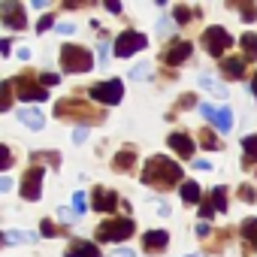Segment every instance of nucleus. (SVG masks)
I'll use <instances>...</instances> for the list:
<instances>
[{"label": "nucleus", "mask_w": 257, "mask_h": 257, "mask_svg": "<svg viewBox=\"0 0 257 257\" xmlns=\"http://www.w3.org/2000/svg\"><path fill=\"white\" fill-rule=\"evenodd\" d=\"M91 206L97 212H115L118 209V194L109 191V188H94L91 191Z\"/></svg>", "instance_id": "f8f14e48"}, {"label": "nucleus", "mask_w": 257, "mask_h": 257, "mask_svg": "<svg viewBox=\"0 0 257 257\" xmlns=\"http://www.w3.org/2000/svg\"><path fill=\"white\" fill-rule=\"evenodd\" d=\"M13 167V152H10V146H4V170H10Z\"/></svg>", "instance_id": "37998d69"}, {"label": "nucleus", "mask_w": 257, "mask_h": 257, "mask_svg": "<svg viewBox=\"0 0 257 257\" xmlns=\"http://www.w3.org/2000/svg\"><path fill=\"white\" fill-rule=\"evenodd\" d=\"M182 182V167L176 161H170L167 155H155L146 161L143 170V185H152L158 191H170V185Z\"/></svg>", "instance_id": "f257e3e1"}, {"label": "nucleus", "mask_w": 257, "mask_h": 257, "mask_svg": "<svg viewBox=\"0 0 257 257\" xmlns=\"http://www.w3.org/2000/svg\"><path fill=\"white\" fill-rule=\"evenodd\" d=\"M58 31H61V34H73V31H76V25H58Z\"/></svg>", "instance_id": "09e8293b"}, {"label": "nucleus", "mask_w": 257, "mask_h": 257, "mask_svg": "<svg viewBox=\"0 0 257 257\" xmlns=\"http://www.w3.org/2000/svg\"><path fill=\"white\" fill-rule=\"evenodd\" d=\"M197 140H200V146H203V149H209V152H218V149H221V146H218V137L209 131V127H203V131L197 134Z\"/></svg>", "instance_id": "a878e982"}, {"label": "nucleus", "mask_w": 257, "mask_h": 257, "mask_svg": "<svg viewBox=\"0 0 257 257\" xmlns=\"http://www.w3.org/2000/svg\"><path fill=\"white\" fill-rule=\"evenodd\" d=\"M0 19H4V25L10 31H22L28 25V13L19 0H4V4H0Z\"/></svg>", "instance_id": "6e6552de"}, {"label": "nucleus", "mask_w": 257, "mask_h": 257, "mask_svg": "<svg viewBox=\"0 0 257 257\" xmlns=\"http://www.w3.org/2000/svg\"><path fill=\"white\" fill-rule=\"evenodd\" d=\"M143 49H149V37L146 34H140V31H124V34H118L112 52H115V58H131V55H137Z\"/></svg>", "instance_id": "39448f33"}, {"label": "nucleus", "mask_w": 257, "mask_h": 257, "mask_svg": "<svg viewBox=\"0 0 257 257\" xmlns=\"http://www.w3.org/2000/svg\"><path fill=\"white\" fill-rule=\"evenodd\" d=\"M242 239H245V248H257V218L242 221Z\"/></svg>", "instance_id": "412c9836"}, {"label": "nucleus", "mask_w": 257, "mask_h": 257, "mask_svg": "<svg viewBox=\"0 0 257 257\" xmlns=\"http://www.w3.org/2000/svg\"><path fill=\"white\" fill-rule=\"evenodd\" d=\"M134 221L131 218H109V221H103L100 227H97V239L100 242H121V239H127V236H134Z\"/></svg>", "instance_id": "20e7f679"}, {"label": "nucleus", "mask_w": 257, "mask_h": 257, "mask_svg": "<svg viewBox=\"0 0 257 257\" xmlns=\"http://www.w3.org/2000/svg\"><path fill=\"white\" fill-rule=\"evenodd\" d=\"M19 121H22L25 127H31V131H43V124H46L43 112H37V109H22V112H19Z\"/></svg>", "instance_id": "6ab92c4d"}, {"label": "nucleus", "mask_w": 257, "mask_h": 257, "mask_svg": "<svg viewBox=\"0 0 257 257\" xmlns=\"http://www.w3.org/2000/svg\"><path fill=\"white\" fill-rule=\"evenodd\" d=\"M167 245H170V233H167V230H149V233L143 236L146 254H161V251H167Z\"/></svg>", "instance_id": "ddd939ff"}, {"label": "nucleus", "mask_w": 257, "mask_h": 257, "mask_svg": "<svg viewBox=\"0 0 257 257\" xmlns=\"http://www.w3.org/2000/svg\"><path fill=\"white\" fill-rule=\"evenodd\" d=\"M200 112H203V115H206V118H209V121L215 124V118H218V112H215V109H212L209 103H203V106H200Z\"/></svg>", "instance_id": "ea45409f"}, {"label": "nucleus", "mask_w": 257, "mask_h": 257, "mask_svg": "<svg viewBox=\"0 0 257 257\" xmlns=\"http://www.w3.org/2000/svg\"><path fill=\"white\" fill-rule=\"evenodd\" d=\"M121 97H124V82L121 79H109V82H100V85L91 88V100L103 103V106H115V103H121Z\"/></svg>", "instance_id": "0eeeda50"}, {"label": "nucleus", "mask_w": 257, "mask_h": 257, "mask_svg": "<svg viewBox=\"0 0 257 257\" xmlns=\"http://www.w3.org/2000/svg\"><path fill=\"white\" fill-rule=\"evenodd\" d=\"M43 179H46V170L43 167H31L25 173V179H22V197L31 200V203H37L40 194H43Z\"/></svg>", "instance_id": "1a4fd4ad"}, {"label": "nucleus", "mask_w": 257, "mask_h": 257, "mask_svg": "<svg viewBox=\"0 0 257 257\" xmlns=\"http://www.w3.org/2000/svg\"><path fill=\"white\" fill-rule=\"evenodd\" d=\"M251 91H254V97H257V73H254V79H251Z\"/></svg>", "instance_id": "603ef678"}, {"label": "nucleus", "mask_w": 257, "mask_h": 257, "mask_svg": "<svg viewBox=\"0 0 257 257\" xmlns=\"http://www.w3.org/2000/svg\"><path fill=\"white\" fill-rule=\"evenodd\" d=\"M242 164L245 167L257 164V134H251V137L242 140Z\"/></svg>", "instance_id": "aec40b11"}, {"label": "nucleus", "mask_w": 257, "mask_h": 257, "mask_svg": "<svg viewBox=\"0 0 257 257\" xmlns=\"http://www.w3.org/2000/svg\"><path fill=\"white\" fill-rule=\"evenodd\" d=\"M10 52H13V43L4 37V40H0V55H10Z\"/></svg>", "instance_id": "49530a36"}, {"label": "nucleus", "mask_w": 257, "mask_h": 257, "mask_svg": "<svg viewBox=\"0 0 257 257\" xmlns=\"http://www.w3.org/2000/svg\"><path fill=\"white\" fill-rule=\"evenodd\" d=\"M215 127H218L221 134H230V131H233V112H230L227 106L218 112V118H215Z\"/></svg>", "instance_id": "393cba45"}, {"label": "nucleus", "mask_w": 257, "mask_h": 257, "mask_svg": "<svg viewBox=\"0 0 257 257\" xmlns=\"http://www.w3.org/2000/svg\"><path fill=\"white\" fill-rule=\"evenodd\" d=\"M197 236H209V224H200L197 227Z\"/></svg>", "instance_id": "3c124183"}, {"label": "nucleus", "mask_w": 257, "mask_h": 257, "mask_svg": "<svg viewBox=\"0 0 257 257\" xmlns=\"http://www.w3.org/2000/svg\"><path fill=\"white\" fill-rule=\"evenodd\" d=\"M182 200L191 206V203H200V185L197 182H185L182 185Z\"/></svg>", "instance_id": "bb28decb"}, {"label": "nucleus", "mask_w": 257, "mask_h": 257, "mask_svg": "<svg viewBox=\"0 0 257 257\" xmlns=\"http://www.w3.org/2000/svg\"><path fill=\"white\" fill-rule=\"evenodd\" d=\"M173 16H176V22H179V25H188L197 13H194L191 7H176V10H173Z\"/></svg>", "instance_id": "c85d7f7f"}, {"label": "nucleus", "mask_w": 257, "mask_h": 257, "mask_svg": "<svg viewBox=\"0 0 257 257\" xmlns=\"http://www.w3.org/2000/svg\"><path fill=\"white\" fill-rule=\"evenodd\" d=\"M230 46H233V37H230L224 28L215 25V28H206V31H203V49H206L212 58H221Z\"/></svg>", "instance_id": "423d86ee"}, {"label": "nucleus", "mask_w": 257, "mask_h": 257, "mask_svg": "<svg viewBox=\"0 0 257 257\" xmlns=\"http://www.w3.org/2000/svg\"><path fill=\"white\" fill-rule=\"evenodd\" d=\"M61 67L64 73H88L94 67V55L82 46H61Z\"/></svg>", "instance_id": "7ed1b4c3"}, {"label": "nucleus", "mask_w": 257, "mask_h": 257, "mask_svg": "<svg viewBox=\"0 0 257 257\" xmlns=\"http://www.w3.org/2000/svg\"><path fill=\"white\" fill-rule=\"evenodd\" d=\"M58 218H61V221H64V224H73V221H76V218H79V215H76V212H73V209H58Z\"/></svg>", "instance_id": "c9c22d12"}, {"label": "nucleus", "mask_w": 257, "mask_h": 257, "mask_svg": "<svg viewBox=\"0 0 257 257\" xmlns=\"http://www.w3.org/2000/svg\"><path fill=\"white\" fill-rule=\"evenodd\" d=\"M40 233H43V236H55V233H58V227H55L49 218H43V224H40Z\"/></svg>", "instance_id": "e433bc0d"}, {"label": "nucleus", "mask_w": 257, "mask_h": 257, "mask_svg": "<svg viewBox=\"0 0 257 257\" xmlns=\"http://www.w3.org/2000/svg\"><path fill=\"white\" fill-rule=\"evenodd\" d=\"M88 140V127H76L73 131V143H85Z\"/></svg>", "instance_id": "58836bf2"}, {"label": "nucleus", "mask_w": 257, "mask_h": 257, "mask_svg": "<svg viewBox=\"0 0 257 257\" xmlns=\"http://www.w3.org/2000/svg\"><path fill=\"white\" fill-rule=\"evenodd\" d=\"M13 88L19 91V97H22V100H31V103H34V100H46V97H49V94H46V88H43V85H37L31 73L16 76V79H13Z\"/></svg>", "instance_id": "9d476101"}, {"label": "nucleus", "mask_w": 257, "mask_h": 257, "mask_svg": "<svg viewBox=\"0 0 257 257\" xmlns=\"http://www.w3.org/2000/svg\"><path fill=\"white\" fill-rule=\"evenodd\" d=\"M167 146H170L179 158H185V161H188V158H194V149H197V146H194V140H191L188 134H170Z\"/></svg>", "instance_id": "4468645a"}, {"label": "nucleus", "mask_w": 257, "mask_h": 257, "mask_svg": "<svg viewBox=\"0 0 257 257\" xmlns=\"http://www.w3.org/2000/svg\"><path fill=\"white\" fill-rule=\"evenodd\" d=\"M0 97H4L0 100V112H10V106H13V79L0 85Z\"/></svg>", "instance_id": "cd10ccee"}, {"label": "nucleus", "mask_w": 257, "mask_h": 257, "mask_svg": "<svg viewBox=\"0 0 257 257\" xmlns=\"http://www.w3.org/2000/svg\"><path fill=\"white\" fill-rule=\"evenodd\" d=\"M239 13H242V19H245V22H254V19H257V7H251V4H242V7H239Z\"/></svg>", "instance_id": "f704fd0d"}, {"label": "nucleus", "mask_w": 257, "mask_h": 257, "mask_svg": "<svg viewBox=\"0 0 257 257\" xmlns=\"http://www.w3.org/2000/svg\"><path fill=\"white\" fill-rule=\"evenodd\" d=\"M67 257H100V248L94 242H85V239H73L64 251Z\"/></svg>", "instance_id": "2eb2a0df"}, {"label": "nucleus", "mask_w": 257, "mask_h": 257, "mask_svg": "<svg viewBox=\"0 0 257 257\" xmlns=\"http://www.w3.org/2000/svg\"><path fill=\"white\" fill-rule=\"evenodd\" d=\"M221 73H224L227 79H242V76H245V58H242V55L224 58V61H221Z\"/></svg>", "instance_id": "f3484780"}, {"label": "nucleus", "mask_w": 257, "mask_h": 257, "mask_svg": "<svg viewBox=\"0 0 257 257\" xmlns=\"http://www.w3.org/2000/svg\"><path fill=\"white\" fill-rule=\"evenodd\" d=\"M149 76H152V67H149L146 61H140V64L134 67V73H131V79H134V82H143V79H149Z\"/></svg>", "instance_id": "c756f323"}, {"label": "nucleus", "mask_w": 257, "mask_h": 257, "mask_svg": "<svg viewBox=\"0 0 257 257\" xmlns=\"http://www.w3.org/2000/svg\"><path fill=\"white\" fill-rule=\"evenodd\" d=\"M10 188H13V179L4 176V179H0V191H10Z\"/></svg>", "instance_id": "de8ad7c7"}, {"label": "nucleus", "mask_w": 257, "mask_h": 257, "mask_svg": "<svg viewBox=\"0 0 257 257\" xmlns=\"http://www.w3.org/2000/svg\"><path fill=\"white\" fill-rule=\"evenodd\" d=\"M7 245H22V242H37V233H22V230H4Z\"/></svg>", "instance_id": "5701e85b"}, {"label": "nucleus", "mask_w": 257, "mask_h": 257, "mask_svg": "<svg viewBox=\"0 0 257 257\" xmlns=\"http://www.w3.org/2000/svg\"><path fill=\"white\" fill-rule=\"evenodd\" d=\"M185 257H203V254H185Z\"/></svg>", "instance_id": "864d4df0"}, {"label": "nucleus", "mask_w": 257, "mask_h": 257, "mask_svg": "<svg viewBox=\"0 0 257 257\" xmlns=\"http://www.w3.org/2000/svg\"><path fill=\"white\" fill-rule=\"evenodd\" d=\"M55 115L58 118H79V121H103V112L94 109L88 100H76V97H67L55 106Z\"/></svg>", "instance_id": "f03ea898"}, {"label": "nucleus", "mask_w": 257, "mask_h": 257, "mask_svg": "<svg viewBox=\"0 0 257 257\" xmlns=\"http://www.w3.org/2000/svg\"><path fill=\"white\" fill-rule=\"evenodd\" d=\"M52 25H55V19H52V16H43V19H40V25H37V31H40V34H46Z\"/></svg>", "instance_id": "4c0bfd02"}, {"label": "nucleus", "mask_w": 257, "mask_h": 257, "mask_svg": "<svg viewBox=\"0 0 257 257\" xmlns=\"http://www.w3.org/2000/svg\"><path fill=\"white\" fill-rule=\"evenodd\" d=\"M109 257H137V254H134L131 248H115V251H112Z\"/></svg>", "instance_id": "79ce46f5"}, {"label": "nucleus", "mask_w": 257, "mask_h": 257, "mask_svg": "<svg viewBox=\"0 0 257 257\" xmlns=\"http://www.w3.org/2000/svg\"><path fill=\"white\" fill-rule=\"evenodd\" d=\"M239 200H245V203H257V191H254L251 185H239Z\"/></svg>", "instance_id": "7c9ffc66"}, {"label": "nucleus", "mask_w": 257, "mask_h": 257, "mask_svg": "<svg viewBox=\"0 0 257 257\" xmlns=\"http://www.w3.org/2000/svg\"><path fill=\"white\" fill-rule=\"evenodd\" d=\"M194 167H197L200 173H212V164H209V161H194Z\"/></svg>", "instance_id": "a18cd8bd"}, {"label": "nucleus", "mask_w": 257, "mask_h": 257, "mask_svg": "<svg viewBox=\"0 0 257 257\" xmlns=\"http://www.w3.org/2000/svg\"><path fill=\"white\" fill-rule=\"evenodd\" d=\"M194 106V94H182V100H179V109H191Z\"/></svg>", "instance_id": "a19ab883"}, {"label": "nucleus", "mask_w": 257, "mask_h": 257, "mask_svg": "<svg viewBox=\"0 0 257 257\" xmlns=\"http://www.w3.org/2000/svg\"><path fill=\"white\" fill-rule=\"evenodd\" d=\"M109 46H100V64H106V58H109V52H106Z\"/></svg>", "instance_id": "8fccbe9b"}, {"label": "nucleus", "mask_w": 257, "mask_h": 257, "mask_svg": "<svg viewBox=\"0 0 257 257\" xmlns=\"http://www.w3.org/2000/svg\"><path fill=\"white\" fill-rule=\"evenodd\" d=\"M191 55H194V46L185 43V40H176V43H170V46L161 52V61L170 64V67H179V64H185Z\"/></svg>", "instance_id": "9b49d317"}, {"label": "nucleus", "mask_w": 257, "mask_h": 257, "mask_svg": "<svg viewBox=\"0 0 257 257\" xmlns=\"http://www.w3.org/2000/svg\"><path fill=\"white\" fill-rule=\"evenodd\" d=\"M134 164H137V152H134V149H124V152H118V155L112 158V170H115V173H131Z\"/></svg>", "instance_id": "a211bd4d"}, {"label": "nucleus", "mask_w": 257, "mask_h": 257, "mask_svg": "<svg viewBox=\"0 0 257 257\" xmlns=\"http://www.w3.org/2000/svg\"><path fill=\"white\" fill-rule=\"evenodd\" d=\"M212 215H215L212 203H203V206H200V218H212Z\"/></svg>", "instance_id": "c03bdc74"}, {"label": "nucleus", "mask_w": 257, "mask_h": 257, "mask_svg": "<svg viewBox=\"0 0 257 257\" xmlns=\"http://www.w3.org/2000/svg\"><path fill=\"white\" fill-rule=\"evenodd\" d=\"M242 58L245 61H257V34H242Z\"/></svg>", "instance_id": "4be33fe9"}, {"label": "nucleus", "mask_w": 257, "mask_h": 257, "mask_svg": "<svg viewBox=\"0 0 257 257\" xmlns=\"http://www.w3.org/2000/svg\"><path fill=\"white\" fill-rule=\"evenodd\" d=\"M197 85L203 88V91H209V94H215V97H221V100H227L230 94H227V85L224 82H218L215 76H209V73H200L197 76Z\"/></svg>", "instance_id": "dca6fc26"}, {"label": "nucleus", "mask_w": 257, "mask_h": 257, "mask_svg": "<svg viewBox=\"0 0 257 257\" xmlns=\"http://www.w3.org/2000/svg\"><path fill=\"white\" fill-rule=\"evenodd\" d=\"M85 209H88L85 194H82V191H76V194H73V212H76V215H85Z\"/></svg>", "instance_id": "2f4dec72"}, {"label": "nucleus", "mask_w": 257, "mask_h": 257, "mask_svg": "<svg viewBox=\"0 0 257 257\" xmlns=\"http://www.w3.org/2000/svg\"><path fill=\"white\" fill-rule=\"evenodd\" d=\"M209 203H212V209H218V212H227V188H212V194H209Z\"/></svg>", "instance_id": "b1692460"}, {"label": "nucleus", "mask_w": 257, "mask_h": 257, "mask_svg": "<svg viewBox=\"0 0 257 257\" xmlns=\"http://www.w3.org/2000/svg\"><path fill=\"white\" fill-rule=\"evenodd\" d=\"M58 82H61L58 73H40V85H43V88H55Z\"/></svg>", "instance_id": "473e14b6"}, {"label": "nucleus", "mask_w": 257, "mask_h": 257, "mask_svg": "<svg viewBox=\"0 0 257 257\" xmlns=\"http://www.w3.org/2000/svg\"><path fill=\"white\" fill-rule=\"evenodd\" d=\"M34 161H49L52 167H58V164H61V155H58V152H52V155H49V152H37Z\"/></svg>", "instance_id": "72a5a7b5"}]
</instances>
